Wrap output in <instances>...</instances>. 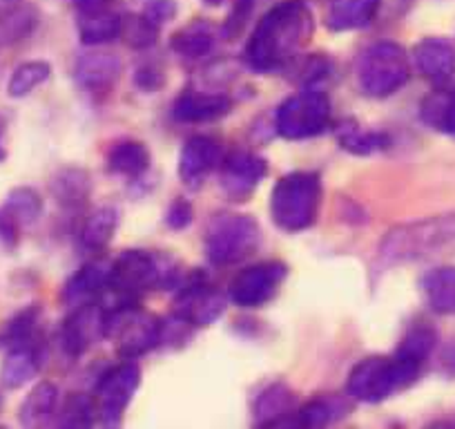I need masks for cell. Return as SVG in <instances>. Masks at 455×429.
Returning a JSON list of instances; mask_svg holds the SVG:
<instances>
[{
    "mask_svg": "<svg viewBox=\"0 0 455 429\" xmlns=\"http://www.w3.org/2000/svg\"><path fill=\"white\" fill-rule=\"evenodd\" d=\"M52 77V65L45 61H28V63L19 65L14 69L10 78V85H7V94L12 99H23V96L32 94L38 85L47 81Z\"/></svg>",
    "mask_w": 455,
    "mask_h": 429,
    "instance_id": "4dcf8cb0",
    "label": "cell"
},
{
    "mask_svg": "<svg viewBox=\"0 0 455 429\" xmlns=\"http://www.w3.org/2000/svg\"><path fill=\"white\" fill-rule=\"evenodd\" d=\"M223 313V297L205 282L201 275H195L179 287L174 315L183 325L205 327Z\"/></svg>",
    "mask_w": 455,
    "mask_h": 429,
    "instance_id": "30bf717a",
    "label": "cell"
},
{
    "mask_svg": "<svg viewBox=\"0 0 455 429\" xmlns=\"http://www.w3.org/2000/svg\"><path fill=\"white\" fill-rule=\"evenodd\" d=\"M119 229V210L112 206L96 208L81 229V247L87 251H103Z\"/></svg>",
    "mask_w": 455,
    "mask_h": 429,
    "instance_id": "484cf974",
    "label": "cell"
},
{
    "mask_svg": "<svg viewBox=\"0 0 455 429\" xmlns=\"http://www.w3.org/2000/svg\"><path fill=\"white\" fill-rule=\"evenodd\" d=\"M124 63L114 54H85L76 61L74 78L83 90L100 92L108 90L119 78Z\"/></svg>",
    "mask_w": 455,
    "mask_h": 429,
    "instance_id": "e0dca14e",
    "label": "cell"
},
{
    "mask_svg": "<svg viewBox=\"0 0 455 429\" xmlns=\"http://www.w3.org/2000/svg\"><path fill=\"white\" fill-rule=\"evenodd\" d=\"M230 99L226 94H210V92H188L179 96L172 105L174 119L181 124H205L230 112Z\"/></svg>",
    "mask_w": 455,
    "mask_h": 429,
    "instance_id": "2e32d148",
    "label": "cell"
},
{
    "mask_svg": "<svg viewBox=\"0 0 455 429\" xmlns=\"http://www.w3.org/2000/svg\"><path fill=\"white\" fill-rule=\"evenodd\" d=\"M347 411L348 405L344 398H315V401L306 402L299 411H292V420H288L286 425L291 427H323V425L347 416Z\"/></svg>",
    "mask_w": 455,
    "mask_h": 429,
    "instance_id": "4316f807",
    "label": "cell"
},
{
    "mask_svg": "<svg viewBox=\"0 0 455 429\" xmlns=\"http://www.w3.org/2000/svg\"><path fill=\"white\" fill-rule=\"evenodd\" d=\"M322 204V182L315 173H291L279 179L270 195L273 222L286 233L310 229Z\"/></svg>",
    "mask_w": 455,
    "mask_h": 429,
    "instance_id": "277c9868",
    "label": "cell"
},
{
    "mask_svg": "<svg viewBox=\"0 0 455 429\" xmlns=\"http://www.w3.org/2000/svg\"><path fill=\"white\" fill-rule=\"evenodd\" d=\"M52 190L59 204L78 208L90 197V174L81 168H65L63 173L56 174Z\"/></svg>",
    "mask_w": 455,
    "mask_h": 429,
    "instance_id": "f546056e",
    "label": "cell"
},
{
    "mask_svg": "<svg viewBox=\"0 0 455 429\" xmlns=\"http://www.w3.org/2000/svg\"><path fill=\"white\" fill-rule=\"evenodd\" d=\"M108 168L124 177H141L150 168V150L146 143L132 142V139L114 143L112 150L108 152Z\"/></svg>",
    "mask_w": 455,
    "mask_h": 429,
    "instance_id": "d4e9b609",
    "label": "cell"
},
{
    "mask_svg": "<svg viewBox=\"0 0 455 429\" xmlns=\"http://www.w3.org/2000/svg\"><path fill=\"white\" fill-rule=\"evenodd\" d=\"M409 56L397 43H375L357 63V83L362 92L373 99H387L409 83Z\"/></svg>",
    "mask_w": 455,
    "mask_h": 429,
    "instance_id": "8992f818",
    "label": "cell"
},
{
    "mask_svg": "<svg viewBox=\"0 0 455 429\" xmlns=\"http://www.w3.org/2000/svg\"><path fill=\"white\" fill-rule=\"evenodd\" d=\"M415 68L433 85H446L455 74V50L442 38H424L413 52Z\"/></svg>",
    "mask_w": 455,
    "mask_h": 429,
    "instance_id": "5bb4252c",
    "label": "cell"
},
{
    "mask_svg": "<svg viewBox=\"0 0 455 429\" xmlns=\"http://www.w3.org/2000/svg\"><path fill=\"white\" fill-rule=\"evenodd\" d=\"M0 409H3V396H0Z\"/></svg>",
    "mask_w": 455,
    "mask_h": 429,
    "instance_id": "60d3db41",
    "label": "cell"
},
{
    "mask_svg": "<svg viewBox=\"0 0 455 429\" xmlns=\"http://www.w3.org/2000/svg\"><path fill=\"white\" fill-rule=\"evenodd\" d=\"M19 222L5 208H0V242L5 244V247H16V242H19Z\"/></svg>",
    "mask_w": 455,
    "mask_h": 429,
    "instance_id": "74e56055",
    "label": "cell"
},
{
    "mask_svg": "<svg viewBox=\"0 0 455 429\" xmlns=\"http://www.w3.org/2000/svg\"><path fill=\"white\" fill-rule=\"evenodd\" d=\"M59 407V389L54 383H38L20 405V423L34 427L52 418Z\"/></svg>",
    "mask_w": 455,
    "mask_h": 429,
    "instance_id": "83f0119b",
    "label": "cell"
},
{
    "mask_svg": "<svg viewBox=\"0 0 455 429\" xmlns=\"http://www.w3.org/2000/svg\"><path fill=\"white\" fill-rule=\"evenodd\" d=\"M204 247L212 264H237L261 247V229L251 214L219 213L208 224Z\"/></svg>",
    "mask_w": 455,
    "mask_h": 429,
    "instance_id": "5b68a950",
    "label": "cell"
},
{
    "mask_svg": "<svg viewBox=\"0 0 455 429\" xmlns=\"http://www.w3.org/2000/svg\"><path fill=\"white\" fill-rule=\"evenodd\" d=\"M108 279L109 266H105L103 262H90V264L81 266L78 273H74L69 282L65 284L63 302L72 309L83 304H94L108 288Z\"/></svg>",
    "mask_w": 455,
    "mask_h": 429,
    "instance_id": "9a60e30c",
    "label": "cell"
},
{
    "mask_svg": "<svg viewBox=\"0 0 455 429\" xmlns=\"http://www.w3.org/2000/svg\"><path fill=\"white\" fill-rule=\"evenodd\" d=\"M419 115L433 130L455 137V87H449V83L437 85V90L422 101Z\"/></svg>",
    "mask_w": 455,
    "mask_h": 429,
    "instance_id": "44dd1931",
    "label": "cell"
},
{
    "mask_svg": "<svg viewBox=\"0 0 455 429\" xmlns=\"http://www.w3.org/2000/svg\"><path fill=\"white\" fill-rule=\"evenodd\" d=\"M337 139L339 146L351 155L369 157L379 150L388 148V137L384 133H375V130H364L355 124V121H347L337 128Z\"/></svg>",
    "mask_w": 455,
    "mask_h": 429,
    "instance_id": "f1b7e54d",
    "label": "cell"
},
{
    "mask_svg": "<svg viewBox=\"0 0 455 429\" xmlns=\"http://www.w3.org/2000/svg\"><path fill=\"white\" fill-rule=\"evenodd\" d=\"M382 0H332L328 10L326 25L332 32L369 28L379 10Z\"/></svg>",
    "mask_w": 455,
    "mask_h": 429,
    "instance_id": "d6986e66",
    "label": "cell"
},
{
    "mask_svg": "<svg viewBox=\"0 0 455 429\" xmlns=\"http://www.w3.org/2000/svg\"><path fill=\"white\" fill-rule=\"evenodd\" d=\"M205 5H221L223 0H204Z\"/></svg>",
    "mask_w": 455,
    "mask_h": 429,
    "instance_id": "ab89813d",
    "label": "cell"
},
{
    "mask_svg": "<svg viewBox=\"0 0 455 429\" xmlns=\"http://www.w3.org/2000/svg\"><path fill=\"white\" fill-rule=\"evenodd\" d=\"M177 14V3L174 0H150L143 10V19L152 23L155 28H161Z\"/></svg>",
    "mask_w": 455,
    "mask_h": 429,
    "instance_id": "d590c367",
    "label": "cell"
},
{
    "mask_svg": "<svg viewBox=\"0 0 455 429\" xmlns=\"http://www.w3.org/2000/svg\"><path fill=\"white\" fill-rule=\"evenodd\" d=\"M78 34L85 45L96 47L112 43L124 34V19L109 7L78 14Z\"/></svg>",
    "mask_w": 455,
    "mask_h": 429,
    "instance_id": "ffe728a7",
    "label": "cell"
},
{
    "mask_svg": "<svg viewBox=\"0 0 455 429\" xmlns=\"http://www.w3.org/2000/svg\"><path fill=\"white\" fill-rule=\"evenodd\" d=\"M192 217H195V210H192V206L188 204L186 199H177L172 206H170L168 213H165V224L174 231H181L190 224Z\"/></svg>",
    "mask_w": 455,
    "mask_h": 429,
    "instance_id": "8d00e7d4",
    "label": "cell"
},
{
    "mask_svg": "<svg viewBox=\"0 0 455 429\" xmlns=\"http://www.w3.org/2000/svg\"><path fill=\"white\" fill-rule=\"evenodd\" d=\"M288 266L283 262H261L242 271L230 287V297L243 309L264 306L277 295L279 287L286 279Z\"/></svg>",
    "mask_w": 455,
    "mask_h": 429,
    "instance_id": "9c48e42d",
    "label": "cell"
},
{
    "mask_svg": "<svg viewBox=\"0 0 455 429\" xmlns=\"http://www.w3.org/2000/svg\"><path fill=\"white\" fill-rule=\"evenodd\" d=\"M3 208H5L20 226H29L41 217L43 199L34 188L19 186L14 188V190H10Z\"/></svg>",
    "mask_w": 455,
    "mask_h": 429,
    "instance_id": "1f68e13d",
    "label": "cell"
},
{
    "mask_svg": "<svg viewBox=\"0 0 455 429\" xmlns=\"http://www.w3.org/2000/svg\"><path fill=\"white\" fill-rule=\"evenodd\" d=\"M36 327H38V309L20 311L14 320H10L0 336V344L7 347H20V344H36Z\"/></svg>",
    "mask_w": 455,
    "mask_h": 429,
    "instance_id": "d6a6232c",
    "label": "cell"
},
{
    "mask_svg": "<svg viewBox=\"0 0 455 429\" xmlns=\"http://www.w3.org/2000/svg\"><path fill=\"white\" fill-rule=\"evenodd\" d=\"M214 41H217V34H214L212 25L199 19L174 34L172 50L177 52L181 59L196 61V59H204V56H208L210 52H212Z\"/></svg>",
    "mask_w": 455,
    "mask_h": 429,
    "instance_id": "603a6c76",
    "label": "cell"
},
{
    "mask_svg": "<svg viewBox=\"0 0 455 429\" xmlns=\"http://www.w3.org/2000/svg\"><path fill=\"white\" fill-rule=\"evenodd\" d=\"M292 414V392L286 383H275L261 392L255 402L257 425L279 427Z\"/></svg>",
    "mask_w": 455,
    "mask_h": 429,
    "instance_id": "7402d4cb",
    "label": "cell"
},
{
    "mask_svg": "<svg viewBox=\"0 0 455 429\" xmlns=\"http://www.w3.org/2000/svg\"><path fill=\"white\" fill-rule=\"evenodd\" d=\"M100 336L105 338L103 311L94 302V304L76 306L72 311V315L65 320L63 329H60V343L69 356H81Z\"/></svg>",
    "mask_w": 455,
    "mask_h": 429,
    "instance_id": "4fadbf2b",
    "label": "cell"
},
{
    "mask_svg": "<svg viewBox=\"0 0 455 429\" xmlns=\"http://www.w3.org/2000/svg\"><path fill=\"white\" fill-rule=\"evenodd\" d=\"M99 418L94 398L85 393H72L60 411V425L63 427H90Z\"/></svg>",
    "mask_w": 455,
    "mask_h": 429,
    "instance_id": "e575fe53",
    "label": "cell"
},
{
    "mask_svg": "<svg viewBox=\"0 0 455 429\" xmlns=\"http://www.w3.org/2000/svg\"><path fill=\"white\" fill-rule=\"evenodd\" d=\"M139 384H141V369L134 362H121L105 371L94 387V402L100 423H121Z\"/></svg>",
    "mask_w": 455,
    "mask_h": 429,
    "instance_id": "ba28073f",
    "label": "cell"
},
{
    "mask_svg": "<svg viewBox=\"0 0 455 429\" xmlns=\"http://www.w3.org/2000/svg\"><path fill=\"white\" fill-rule=\"evenodd\" d=\"M41 365L43 358L41 352H38V344L12 347L10 353L5 356V360H3V367H0V383L7 389L23 387L29 380L36 378Z\"/></svg>",
    "mask_w": 455,
    "mask_h": 429,
    "instance_id": "ac0fdd59",
    "label": "cell"
},
{
    "mask_svg": "<svg viewBox=\"0 0 455 429\" xmlns=\"http://www.w3.org/2000/svg\"><path fill=\"white\" fill-rule=\"evenodd\" d=\"M424 295L428 306L435 313L453 315L455 313V266H440L422 279Z\"/></svg>",
    "mask_w": 455,
    "mask_h": 429,
    "instance_id": "cb8c5ba5",
    "label": "cell"
},
{
    "mask_svg": "<svg viewBox=\"0 0 455 429\" xmlns=\"http://www.w3.org/2000/svg\"><path fill=\"white\" fill-rule=\"evenodd\" d=\"M313 29V14L301 0H286L273 7L248 43V65L257 72H277L286 68L308 45Z\"/></svg>",
    "mask_w": 455,
    "mask_h": 429,
    "instance_id": "6da1fadb",
    "label": "cell"
},
{
    "mask_svg": "<svg viewBox=\"0 0 455 429\" xmlns=\"http://www.w3.org/2000/svg\"><path fill=\"white\" fill-rule=\"evenodd\" d=\"M451 242H455V217H433L427 222L397 226L384 235L379 262L384 266L418 262L435 255Z\"/></svg>",
    "mask_w": 455,
    "mask_h": 429,
    "instance_id": "3957f363",
    "label": "cell"
},
{
    "mask_svg": "<svg viewBox=\"0 0 455 429\" xmlns=\"http://www.w3.org/2000/svg\"><path fill=\"white\" fill-rule=\"evenodd\" d=\"M328 125H331V99L319 85H306L301 92L288 96L275 115L277 134L288 142L317 137Z\"/></svg>",
    "mask_w": 455,
    "mask_h": 429,
    "instance_id": "52a82bcc",
    "label": "cell"
},
{
    "mask_svg": "<svg viewBox=\"0 0 455 429\" xmlns=\"http://www.w3.org/2000/svg\"><path fill=\"white\" fill-rule=\"evenodd\" d=\"M223 150L212 137H192L179 155V177L188 188H199L212 170L221 168Z\"/></svg>",
    "mask_w": 455,
    "mask_h": 429,
    "instance_id": "7c38bea8",
    "label": "cell"
},
{
    "mask_svg": "<svg viewBox=\"0 0 455 429\" xmlns=\"http://www.w3.org/2000/svg\"><path fill=\"white\" fill-rule=\"evenodd\" d=\"M433 347H435V331L427 325H418L404 336V340H402V344L397 347L395 353L422 365V362L431 356Z\"/></svg>",
    "mask_w": 455,
    "mask_h": 429,
    "instance_id": "836d02e7",
    "label": "cell"
},
{
    "mask_svg": "<svg viewBox=\"0 0 455 429\" xmlns=\"http://www.w3.org/2000/svg\"><path fill=\"white\" fill-rule=\"evenodd\" d=\"M422 365L402 356H371L360 365L353 367L348 374L347 393L353 401L378 405L387 398L395 396L402 389L411 387L419 376Z\"/></svg>",
    "mask_w": 455,
    "mask_h": 429,
    "instance_id": "7a4b0ae2",
    "label": "cell"
},
{
    "mask_svg": "<svg viewBox=\"0 0 455 429\" xmlns=\"http://www.w3.org/2000/svg\"><path fill=\"white\" fill-rule=\"evenodd\" d=\"M268 174V164L252 152H233L221 161V190L235 201H243L252 195L261 179Z\"/></svg>",
    "mask_w": 455,
    "mask_h": 429,
    "instance_id": "8fae6325",
    "label": "cell"
},
{
    "mask_svg": "<svg viewBox=\"0 0 455 429\" xmlns=\"http://www.w3.org/2000/svg\"><path fill=\"white\" fill-rule=\"evenodd\" d=\"M3 133H5V130H3V124H0V161H5V157H7L5 146H3Z\"/></svg>",
    "mask_w": 455,
    "mask_h": 429,
    "instance_id": "f35d334b",
    "label": "cell"
}]
</instances>
